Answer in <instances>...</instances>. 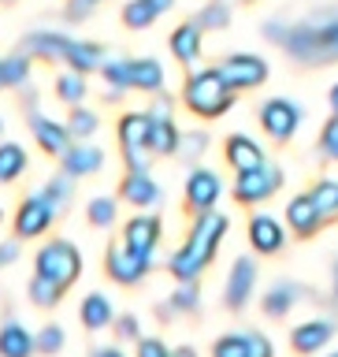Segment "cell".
I'll list each match as a JSON object with an SVG mask.
<instances>
[{"instance_id": "6da1fadb", "label": "cell", "mask_w": 338, "mask_h": 357, "mask_svg": "<svg viewBox=\"0 0 338 357\" xmlns=\"http://www.w3.org/2000/svg\"><path fill=\"white\" fill-rule=\"evenodd\" d=\"M264 38L279 45L290 60L316 67V63H338V4L320 8L305 19H268Z\"/></svg>"}, {"instance_id": "7a4b0ae2", "label": "cell", "mask_w": 338, "mask_h": 357, "mask_svg": "<svg viewBox=\"0 0 338 357\" xmlns=\"http://www.w3.org/2000/svg\"><path fill=\"white\" fill-rule=\"evenodd\" d=\"M227 227H231L227 216H220L216 208L197 212V220H194V227H190L186 242L178 245V250L171 253V261H167V272H171L178 283H194V279L212 264V257H216Z\"/></svg>"}, {"instance_id": "3957f363", "label": "cell", "mask_w": 338, "mask_h": 357, "mask_svg": "<svg viewBox=\"0 0 338 357\" xmlns=\"http://www.w3.org/2000/svg\"><path fill=\"white\" fill-rule=\"evenodd\" d=\"M19 52L38 56V60H60L71 71H100L105 63V49L97 41H82V38H67V33H52V30H33L19 41Z\"/></svg>"}, {"instance_id": "277c9868", "label": "cell", "mask_w": 338, "mask_h": 357, "mask_svg": "<svg viewBox=\"0 0 338 357\" xmlns=\"http://www.w3.org/2000/svg\"><path fill=\"white\" fill-rule=\"evenodd\" d=\"M186 108L201 119H216L234 105V86L223 78L220 67H201V71H190L186 89H183Z\"/></svg>"}, {"instance_id": "5b68a950", "label": "cell", "mask_w": 338, "mask_h": 357, "mask_svg": "<svg viewBox=\"0 0 338 357\" xmlns=\"http://www.w3.org/2000/svg\"><path fill=\"white\" fill-rule=\"evenodd\" d=\"M33 275H45L52 283H60L63 290L82 275V253L78 245H71L67 238H56L49 245H41L38 257H33Z\"/></svg>"}, {"instance_id": "8992f818", "label": "cell", "mask_w": 338, "mask_h": 357, "mask_svg": "<svg viewBox=\"0 0 338 357\" xmlns=\"http://www.w3.org/2000/svg\"><path fill=\"white\" fill-rule=\"evenodd\" d=\"M116 138H119V153L130 172H145V160H149L145 153H153L149 149V112H127L116 127Z\"/></svg>"}, {"instance_id": "52a82bcc", "label": "cell", "mask_w": 338, "mask_h": 357, "mask_svg": "<svg viewBox=\"0 0 338 357\" xmlns=\"http://www.w3.org/2000/svg\"><path fill=\"white\" fill-rule=\"evenodd\" d=\"M279 186H283V172H279L272 160H264V164L249 167V172H238V178H234V197H238L242 205H261V201H268Z\"/></svg>"}, {"instance_id": "ba28073f", "label": "cell", "mask_w": 338, "mask_h": 357, "mask_svg": "<svg viewBox=\"0 0 338 357\" xmlns=\"http://www.w3.org/2000/svg\"><path fill=\"white\" fill-rule=\"evenodd\" d=\"M183 145V134H178L175 119H171V97H156V105L149 108V149L156 156H171Z\"/></svg>"}, {"instance_id": "9c48e42d", "label": "cell", "mask_w": 338, "mask_h": 357, "mask_svg": "<svg viewBox=\"0 0 338 357\" xmlns=\"http://www.w3.org/2000/svg\"><path fill=\"white\" fill-rule=\"evenodd\" d=\"M60 216V208L52 205L45 194H30L19 201L15 208V234L19 238H38V234H45L52 227V220Z\"/></svg>"}, {"instance_id": "30bf717a", "label": "cell", "mask_w": 338, "mask_h": 357, "mask_svg": "<svg viewBox=\"0 0 338 357\" xmlns=\"http://www.w3.org/2000/svg\"><path fill=\"white\" fill-rule=\"evenodd\" d=\"M149 268H153V257L134 253V250H127L123 242L108 245V253H105V272H108V279H116V283H123V287H134L141 275H149Z\"/></svg>"}, {"instance_id": "8fae6325", "label": "cell", "mask_w": 338, "mask_h": 357, "mask_svg": "<svg viewBox=\"0 0 338 357\" xmlns=\"http://www.w3.org/2000/svg\"><path fill=\"white\" fill-rule=\"evenodd\" d=\"M298 123H301V108L294 105V100H286V97L264 100V108H261V127L268 130V138L290 142V138H294V130H298Z\"/></svg>"}, {"instance_id": "7c38bea8", "label": "cell", "mask_w": 338, "mask_h": 357, "mask_svg": "<svg viewBox=\"0 0 338 357\" xmlns=\"http://www.w3.org/2000/svg\"><path fill=\"white\" fill-rule=\"evenodd\" d=\"M223 78L234 86V89H256L261 82H268V63L261 60V56L253 52H234L227 56V60L220 63Z\"/></svg>"}, {"instance_id": "4fadbf2b", "label": "cell", "mask_w": 338, "mask_h": 357, "mask_svg": "<svg viewBox=\"0 0 338 357\" xmlns=\"http://www.w3.org/2000/svg\"><path fill=\"white\" fill-rule=\"evenodd\" d=\"M212 357H275V346H272L268 335L231 331V335H220V339H216Z\"/></svg>"}, {"instance_id": "5bb4252c", "label": "cell", "mask_w": 338, "mask_h": 357, "mask_svg": "<svg viewBox=\"0 0 338 357\" xmlns=\"http://www.w3.org/2000/svg\"><path fill=\"white\" fill-rule=\"evenodd\" d=\"M223 197V183L216 172H208V167H194L186 178V205L194 212H208L216 208V201Z\"/></svg>"}, {"instance_id": "9a60e30c", "label": "cell", "mask_w": 338, "mask_h": 357, "mask_svg": "<svg viewBox=\"0 0 338 357\" xmlns=\"http://www.w3.org/2000/svg\"><path fill=\"white\" fill-rule=\"evenodd\" d=\"M30 134H33V142L41 145V153H49V156H63L67 145H71V130L60 127V123L49 119V116H41L38 108H30Z\"/></svg>"}, {"instance_id": "2e32d148", "label": "cell", "mask_w": 338, "mask_h": 357, "mask_svg": "<svg viewBox=\"0 0 338 357\" xmlns=\"http://www.w3.org/2000/svg\"><path fill=\"white\" fill-rule=\"evenodd\" d=\"M253 287H256V264L249 261V257H238L231 268V275H227V290H223V298H227V309H245L249 305V294H253Z\"/></svg>"}, {"instance_id": "e0dca14e", "label": "cell", "mask_w": 338, "mask_h": 357, "mask_svg": "<svg viewBox=\"0 0 338 357\" xmlns=\"http://www.w3.org/2000/svg\"><path fill=\"white\" fill-rule=\"evenodd\" d=\"M123 245L141 257H153L156 245H160V220L156 216H134L123 227Z\"/></svg>"}, {"instance_id": "ac0fdd59", "label": "cell", "mask_w": 338, "mask_h": 357, "mask_svg": "<svg viewBox=\"0 0 338 357\" xmlns=\"http://www.w3.org/2000/svg\"><path fill=\"white\" fill-rule=\"evenodd\" d=\"M331 339H335V324L331 320H320V317L298 324V328L290 331V346H294V354H301V357L320 354Z\"/></svg>"}, {"instance_id": "d6986e66", "label": "cell", "mask_w": 338, "mask_h": 357, "mask_svg": "<svg viewBox=\"0 0 338 357\" xmlns=\"http://www.w3.org/2000/svg\"><path fill=\"white\" fill-rule=\"evenodd\" d=\"M119 197L123 201H130V205H138V208H153V205H160V186L153 183V175L149 172H127V178L119 183Z\"/></svg>"}, {"instance_id": "ffe728a7", "label": "cell", "mask_w": 338, "mask_h": 357, "mask_svg": "<svg viewBox=\"0 0 338 357\" xmlns=\"http://www.w3.org/2000/svg\"><path fill=\"white\" fill-rule=\"evenodd\" d=\"M286 220H290V231H294L298 238H312V234L320 231V223H323L312 194H298L294 201H290V205H286Z\"/></svg>"}, {"instance_id": "44dd1931", "label": "cell", "mask_w": 338, "mask_h": 357, "mask_svg": "<svg viewBox=\"0 0 338 357\" xmlns=\"http://www.w3.org/2000/svg\"><path fill=\"white\" fill-rule=\"evenodd\" d=\"M60 164H63V172L71 175V178H86V175H97V172H100L105 153H100L97 145L75 142V145H67V153L60 156Z\"/></svg>"}, {"instance_id": "7402d4cb", "label": "cell", "mask_w": 338, "mask_h": 357, "mask_svg": "<svg viewBox=\"0 0 338 357\" xmlns=\"http://www.w3.org/2000/svg\"><path fill=\"white\" fill-rule=\"evenodd\" d=\"M249 242L256 253H279L286 242L283 234V223H279L275 216H268V212H256V216L249 220Z\"/></svg>"}, {"instance_id": "603a6c76", "label": "cell", "mask_w": 338, "mask_h": 357, "mask_svg": "<svg viewBox=\"0 0 338 357\" xmlns=\"http://www.w3.org/2000/svg\"><path fill=\"white\" fill-rule=\"evenodd\" d=\"M38 350V335H30L19 320L0 324V357H30Z\"/></svg>"}, {"instance_id": "cb8c5ba5", "label": "cell", "mask_w": 338, "mask_h": 357, "mask_svg": "<svg viewBox=\"0 0 338 357\" xmlns=\"http://www.w3.org/2000/svg\"><path fill=\"white\" fill-rule=\"evenodd\" d=\"M167 8H175V0H130V4L123 8V22H127L130 30H145V26H153Z\"/></svg>"}, {"instance_id": "d4e9b609", "label": "cell", "mask_w": 338, "mask_h": 357, "mask_svg": "<svg viewBox=\"0 0 338 357\" xmlns=\"http://www.w3.org/2000/svg\"><path fill=\"white\" fill-rule=\"evenodd\" d=\"M264 160H268V156H264V149L253 138H245V134L227 138V164L234 167V172H249V167L264 164Z\"/></svg>"}, {"instance_id": "484cf974", "label": "cell", "mask_w": 338, "mask_h": 357, "mask_svg": "<svg viewBox=\"0 0 338 357\" xmlns=\"http://www.w3.org/2000/svg\"><path fill=\"white\" fill-rule=\"evenodd\" d=\"M167 45H171V56L178 63H194L201 56V26L197 22H183V26L167 38Z\"/></svg>"}, {"instance_id": "4316f807", "label": "cell", "mask_w": 338, "mask_h": 357, "mask_svg": "<svg viewBox=\"0 0 338 357\" xmlns=\"http://www.w3.org/2000/svg\"><path fill=\"white\" fill-rule=\"evenodd\" d=\"M164 86V67L160 60L145 56V60H130V89H149V93H160Z\"/></svg>"}, {"instance_id": "83f0119b", "label": "cell", "mask_w": 338, "mask_h": 357, "mask_svg": "<svg viewBox=\"0 0 338 357\" xmlns=\"http://www.w3.org/2000/svg\"><path fill=\"white\" fill-rule=\"evenodd\" d=\"M301 294H305V290H301L298 283H275L264 294V312H268V317H286L290 309H298Z\"/></svg>"}, {"instance_id": "f1b7e54d", "label": "cell", "mask_w": 338, "mask_h": 357, "mask_svg": "<svg viewBox=\"0 0 338 357\" xmlns=\"http://www.w3.org/2000/svg\"><path fill=\"white\" fill-rule=\"evenodd\" d=\"M78 320H82V328L100 331L105 324H112V301L105 294H86L82 309H78Z\"/></svg>"}, {"instance_id": "f546056e", "label": "cell", "mask_w": 338, "mask_h": 357, "mask_svg": "<svg viewBox=\"0 0 338 357\" xmlns=\"http://www.w3.org/2000/svg\"><path fill=\"white\" fill-rule=\"evenodd\" d=\"M22 172H26V149L19 142H4L0 145V186L15 183Z\"/></svg>"}, {"instance_id": "4dcf8cb0", "label": "cell", "mask_w": 338, "mask_h": 357, "mask_svg": "<svg viewBox=\"0 0 338 357\" xmlns=\"http://www.w3.org/2000/svg\"><path fill=\"white\" fill-rule=\"evenodd\" d=\"M100 78L108 82L105 100H119L123 89H130V60H105L100 63Z\"/></svg>"}, {"instance_id": "1f68e13d", "label": "cell", "mask_w": 338, "mask_h": 357, "mask_svg": "<svg viewBox=\"0 0 338 357\" xmlns=\"http://www.w3.org/2000/svg\"><path fill=\"white\" fill-rule=\"evenodd\" d=\"M26 298H30V305H38V309H52V305H60L63 287L52 283V279H45V275H33L26 283Z\"/></svg>"}, {"instance_id": "d6a6232c", "label": "cell", "mask_w": 338, "mask_h": 357, "mask_svg": "<svg viewBox=\"0 0 338 357\" xmlns=\"http://www.w3.org/2000/svg\"><path fill=\"white\" fill-rule=\"evenodd\" d=\"M26 78H30V56L26 52H15V56H4V60H0V89L22 86Z\"/></svg>"}, {"instance_id": "836d02e7", "label": "cell", "mask_w": 338, "mask_h": 357, "mask_svg": "<svg viewBox=\"0 0 338 357\" xmlns=\"http://www.w3.org/2000/svg\"><path fill=\"white\" fill-rule=\"evenodd\" d=\"M309 194H312V201H316V208H320L323 220H335L338 216V178H320Z\"/></svg>"}, {"instance_id": "e575fe53", "label": "cell", "mask_w": 338, "mask_h": 357, "mask_svg": "<svg viewBox=\"0 0 338 357\" xmlns=\"http://www.w3.org/2000/svg\"><path fill=\"white\" fill-rule=\"evenodd\" d=\"M56 97L67 100V105H78L86 97V75L82 71H67L56 78Z\"/></svg>"}, {"instance_id": "d590c367", "label": "cell", "mask_w": 338, "mask_h": 357, "mask_svg": "<svg viewBox=\"0 0 338 357\" xmlns=\"http://www.w3.org/2000/svg\"><path fill=\"white\" fill-rule=\"evenodd\" d=\"M194 22L201 30H220V26H227V22H231V8L223 4V0H212V4H205L197 11Z\"/></svg>"}, {"instance_id": "8d00e7d4", "label": "cell", "mask_w": 338, "mask_h": 357, "mask_svg": "<svg viewBox=\"0 0 338 357\" xmlns=\"http://www.w3.org/2000/svg\"><path fill=\"white\" fill-rule=\"evenodd\" d=\"M86 216H89L93 227H112V223H116V201L112 197H93L86 205Z\"/></svg>"}, {"instance_id": "74e56055", "label": "cell", "mask_w": 338, "mask_h": 357, "mask_svg": "<svg viewBox=\"0 0 338 357\" xmlns=\"http://www.w3.org/2000/svg\"><path fill=\"white\" fill-rule=\"evenodd\" d=\"M67 130H71V138L82 142V138H89V134L97 130V116H93L89 108H78V105H75L71 119H67Z\"/></svg>"}, {"instance_id": "f35d334b", "label": "cell", "mask_w": 338, "mask_h": 357, "mask_svg": "<svg viewBox=\"0 0 338 357\" xmlns=\"http://www.w3.org/2000/svg\"><path fill=\"white\" fill-rule=\"evenodd\" d=\"M41 194L49 197L56 208H63L67 201H71V175H67V172H63V175H56L52 183H45V190H41Z\"/></svg>"}, {"instance_id": "ab89813d", "label": "cell", "mask_w": 338, "mask_h": 357, "mask_svg": "<svg viewBox=\"0 0 338 357\" xmlns=\"http://www.w3.org/2000/svg\"><path fill=\"white\" fill-rule=\"evenodd\" d=\"M60 350H63V328H56V324L41 328L38 331V354L52 357V354H60Z\"/></svg>"}, {"instance_id": "60d3db41", "label": "cell", "mask_w": 338, "mask_h": 357, "mask_svg": "<svg viewBox=\"0 0 338 357\" xmlns=\"http://www.w3.org/2000/svg\"><path fill=\"white\" fill-rule=\"evenodd\" d=\"M201 305V298H197V290H194V283H183L171 294V309H178V312H194Z\"/></svg>"}, {"instance_id": "b9f144b4", "label": "cell", "mask_w": 338, "mask_h": 357, "mask_svg": "<svg viewBox=\"0 0 338 357\" xmlns=\"http://www.w3.org/2000/svg\"><path fill=\"white\" fill-rule=\"evenodd\" d=\"M205 145H208V134H205V130H194V134H183V145H178V153L194 160V156L205 153Z\"/></svg>"}, {"instance_id": "7bdbcfd3", "label": "cell", "mask_w": 338, "mask_h": 357, "mask_svg": "<svg viewBox=\"0 0 338 357\" xmlns=\"http://www.w3.org/2000/svg\"><path fill=\"white\" fill-rule=\"evenodd\" d=\"M320 149L328 153L335 164H338V116L328 123V127H323V134H320Z\"/></svg>"}, {"instance_id": "ee69618b", "label": "cell", "mask_w": 338, "mask_h": 357, "mask_svg": "<svg viewBox=\"0 0 338 357\" xmlns=\"http://www.w3.org/2000/svg\"><path fill=\"white\" fill-rule=\"evenodd\" d=\"M138 357H171V350L160 339H138Z\"/></svg>"}, {"instance_id": "f6af8a7d", "label": "cell", "mask_w": 338, "mask_h": 357, "mask_svg": "<svg viewBox=\"0 0 338 357\" xmlns=\"http://www.w3.org/2000/svg\"><path fill=\"white\" fill-rule=\"evenodd\" d=\"M116 335L119 339H138V317H119L116 320Z\"/></svg>"}, {"instance_id": "bcb514c9", "label": "cell", "mask_w": 338, "mask_h": 357, "mask_svg": "<svg viewBox=\"0 0 338 357\" xmlns=\"http://www.w3.org/2000/svg\"><path fill=\"white\" fill-rule=\"evenodd\" d=\"M86 15H89V0H71V4H67V19L71 22L86 19Z\"/></svg>"}, {"instance_id": "7dc6e473", "label": "cell", "mask_w": 338, "mask_h": 357, "mask_svg": "<svg viewBox=\"0 0 338 357\" xmlns=\"http://www.w3.org/2000/svg\"><path fill=\"white\" fill-rule=\"evenodd\" d=\"M15 257H19V245H15V242H0V268L11 264Z\"/></svg>"}, {"instance_id": "c3c4849f", "label": "cell", "mask_w": 338, "mask_h": 357, "mask_svg": "<svg viewBox=\"0 0 338 357\" xmlns=\"http://www.w3.org/2000/svg\"><path fill=\"white\" fill-rule=\"evenodd\" d=\"M93 357H127V354H123L119 346H97V350H93Z\"/></svg>"}, {"instance_id": "681fc988", "label": "cell", "mask_w": 338, "mask_h": 357, "mask_svg": "<svg viewBox=\"0 0 338 357\" xmlns=\"http://www.w3.org/2000/svg\"><path fill=\"white\" fill-rule=\"evenodd\" d=\"M171 357H197V354L190 350V346H178V350H171Z\"/></svg>"}, {"instance_id": "f907efd6", "label": "cell", "mask_w": 338, "mask_h": 357, "mask_svg": "<svg viewBox=\"0 0 338 357\" xmlns=\"http://www.w3.org/2000/svg\"><path fill=\"white\" fill-rule=\"evenodd\" d=\"M331 112H335V116H338V82L331 86Z\"/></svg>"}, {"instance_id": "816d5d0a", "label": "cell", "mask_w": 338, "mask_h": 357, "mask_svg": "<svg viewBox=\"0 0 338 357\" xmlns=\"http://www.w3.org/2000/svg\"><path fill=\"white\" fill-rule=\"evenodd\" d=\"M335 305H338V261H335Z\"/></svg>"}, {"instance_id": "f5cc1de1", "label": "cell", "mask_w": 338, "mask_h": 357, "mask_svg": "<svg viewBox=\"0 0 338 357\" xmlns=\"http://www.w3.org/2000/svg\"><path fill=\"white\" fill-rule=\"evenodd\" d=\"M328 357H338V350H335V354H328Z\"/></svg>"}, {"instance_id": "db71d44e", "label": "cell", "mask_w": 338, "mask_h": 357, "mask_svg": "<svg viewBox=\"0 0 338 357\" xmlns=\"http://www.w3.org/2000/svg\"><path fill=\"white\" fill-rule=\"evenodd\" d=\"M0 223H4V212H0Z\"/></svg>"}, {"instance_id": "11a10c76", "label": "cell", "mask_w": 338, "mask_h": 357, "mask_svg": "<svg viewBox=\"0 0 338 357\" xmlns=\"http://www.w3.org/2000/svg\"><path fill=\"white\" fill-rule=\"evenodd\" d=\"M89 4H97V0H89Z\"/></svg>"}, {"instance_id": "9f6ffc18", "label": "cell", "mask_w": 338, "mask_h": 357, "mask_svg": "<svg viewBox=\"0 0 338 357\" xmlns=\"http://www.w3.org/2000/svg\"><path fill=\"white\" fill-rule=\"evenodd\" d=\"M0 130H4V123H0Z\"/></svg>"}, {"instance_id": "6f0895ef", "label": "cell", "mask_w": 338, "mask_h": 357, "mask_svg": "<svg viewBox=\"0 0 338 357\" xmlns=\"http://www.w3.org/2000/svg\"><path fill=\"white\" fill-rule=\"evenodd\" d=\"M4 4H11V0H4Z\"/></svg>"}]
</instances>
